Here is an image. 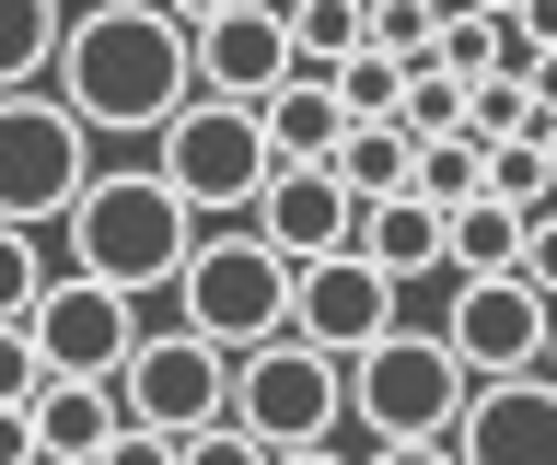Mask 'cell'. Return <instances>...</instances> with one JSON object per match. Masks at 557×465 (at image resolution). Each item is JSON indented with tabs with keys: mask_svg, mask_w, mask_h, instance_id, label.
<instances>
[{
	"mask_svg": "<svg viewBox=\"0 0 557 465\" xmlns=\"http://www.w3.org/2000/svg\"><path fill=\"white\" fill-rule=\"evenodd\" d=\"M94 465H174V442H151V430H116Z\"/></svg>",
	"mask_w": 557,
	"mask_h": 465,
	"instance_id": "obj_26",
	"label": "cell"
},
{
	"mask_svg": "<svg viewBox=\"0 0 557 465\" xmlns=\"http://www.w3.org/2000/svg\"><path fill=\"white\" fill-rule=\"evenodd\" d=\"M522 256V221L487 210V198H465V210H442V280H511Z\"/></svg>",
	"mask_w": 557,
	"mask_h": 465,
	"instance_id": "obj_18",
	"label": "cell"
},
{
	"mask_svg": "<svg viewBox=\"0 0 557 465\" xmlns=\"http://www.w3.org/2000/svg\"><path fill=\"white\" fill-rule=\"evenodd\" d=\"M534 372H546V384H557V315H546V360H534Z\"/></svg>",
	"mask_w": 557,
	"mask_h": 465,
	"instance_id": "obj_30",
	"label": "cell"
},
{
	"mask_svg": "<svg viewBox=\"0 0 557 465\" xmlns=\"http://www.w3.org/2000/svg\"><path fill=\"white\" fill-rule=\"evenodd\" d=\"M348 384V430H360V454L372 442H442L453 419H465V372H453V350L430 338V326H395V338H372V350L337 372Z\"/></svg>",
	"mask_w": 557,
	"mask_h": 465,
	"instance_id": "obj_3",
	"label": "cell"
},
{
	"mask_svg": "<svg viewBox=\"0 0 557 465\" xmlns=\"http://www.w3.org/2000/svg\"><path fill=\"white\" fill-rule=\"evenodd\" d=\"M116 419L151 430V442H198V430L233 419V360L209 350V338H186V326H139V350L128 372H116Z\"/></svg>",
	"mask_w": 557,
	"mask_h": 465,
	"instance_id": "obj_7",
	"label": "cell"
},
{
	"mask_svg": "<svg viewBox=\"0 0 557 465\" xmlns=\"http://www.w3.org/2000/svg\"><path fill=\"white\" fill-rule=\"evenodd\" d=\"M47 280H59V268H47V245H35V233H0V326H24Z\"/></svg>",
	"mask_w": 557,
	"mask_h": 465,
	"instance_id": "obj_22",
	"label": "cell"
},
{
	"mask_svg": "<svg viewBox=\"0 0 557 465\" xmlns=\"http://www.w3.org/2000/svg\"><path fill=\"white\" fill-rule=\"evenodd\" d=\"M233 430L256 442V454H313V442H337V430H348L337 360H313L302 338L244 350V360H233Z\"/></svg>",
	"mask_w": 557,
	"mask_h": 465,
	"instance_id": "obj_6",
	"label": "cell"
},
{
	"mask_svg": "<svg viewBox=\"0 0 557 465\" xmlns=\"http://www.w3.org/2000/svg\"><path fill=\"white\" fill-rule=\"evenodd\" d=\"M395 303H407V291L395 280H372V268H360V256H313V268H290V338H302L313 360H360L372 350V338H395Z\"/></svg>",
	"mask_w": 557,
	"mask_h": 465,
	"instance_id": "obj_12",
	"label": "cell"
},
{
	"mask_svg": "<svg viewBox=\"0 0 557 465\" xmlns=\"http://www.w3.org/2000/svg\"><path fill=\"white\" fill-rule=\"evenodd\" d=\"M244 233H256L278 268H313V256H348V198L325 175H268L256 210H244Z\"/></svg>",
	"mask_w": 557,
	"mask_h": 465,
	"instance_id": "obj_14",
	"label": "cell"
},
{
	"mask_svg": "<svg viewBox=\"0 0 557 465\" xmlns=\"http://www.w3.org/2000/svg\"><path fill=\"white\" fill-rule=\"evenodd\" d=\"M59 233H70V268H59V280H94V291H116V303L174 291V268H186V245H198L186 198H174L151 163H94L82 198L59 210Z\"/></svg>",
	"mask_w": 557,
	"mask_h": 465,
	"instance_id": "obj_2",
	"label": "cell"
},
{
	"mask_svg": "<svg viewBox=\"0 0 557 465\" xmlns=\"http://www.w3.org/2000/svg\"><path fill=\"white\" fill-rule=\"evenodd\" d=\"M24 430H35V465H94L128 419H116V384H35Z\"/></svg>",
	"mask_w": 557,
	"mask_h": 465,
	"instance_id": "obj_17",
	"label": "cell"
},
{
	"mask_svg": "<svg viewBox=\"0 0 557 465\" xmlns=\"http://www.w3.org/2000/svg\"><path fill=\"white\" fill-rule=\"evenodd\" d=\"M174 291H186V338H209L221 360L290 338V268H278L256 233H198L186 268H174Z\"/></svg>",
	"mask_w": 557,
	"mask_h": 465,
	"instance_id": "obj_4",
	"label": "cell"
},
{
	"mask_svg": "<svg viewBox=\"0 0 557 465\" xmlns=\"http://www.w3.org/2000/svg\"><path fill=\"white\" fill-rule=\"evenodd\" d=\"M174 24H186V94H209V106H268L290 82L278 0H209V12H174Z\"/></svg>",
	"mask_w": 557,
	"mask_h": 465,
	"instance_id": "obj_9",
	"label": "cell"
},
{
	"mask_svg": "<svg viewBox=\"0 0 557 465\" xmlns=\"http://www.w3.org/2000/svg\"><path fill=\"white\" fill-rule=\"evenodd\" d=\"M151 175L186 198V221H244L256 210V186H268V140H256V106H186L151 129Z\"/></svg>",
	"mask_w": 557,
	"mask_h": 465,
	"instance_id": "obj_5",
	"label": "cell"
},
{
	"mask_svg": "<svg viewBox=\"0 0 557 465\" xmlns=\"http://www.w3.org/2000/svg\"><path fill=\"white\" fill-rule=\"evenodd\" d=\"M476 175H487V151L465 140V129L407 151V198H418V210H465V198H476Z\"/></svg>",
	"mask_w": 557,
	"mask_h": 465,
	"instance_id": "obj_20",
	"label": "cell"
},
{
	"mask_svg": "<svg viewBox=\"0 0 557 465\" xmlns=\"http://www.w3.org/2000/svg\"><path fill=\"white\" fill-rule=\"evenodd\" d=\"M174 465H268V454H256L233 419H221V430H198V442H174Z\"/></svg>",
	"mask_w": 557,
	"mask_h": 465,
	"instance_id": "obj_25",
	"label": "cell"
},
{
	"mask_svg": "<svg viewBox=\"0 0 557 465\" xmlns=\"http://www.w3.org/2000/svg\"><path fill=\"white\" fill-rule=\"evenodd\" d=\"M0 465H35V430H24V407H0Z\"/></svg>",
	"mask_w": 557,
	"mask_h": 465,
	"instance_id": "obj_28",
	"label": "cell"
},
{
	"mask_svg": "<svg viewBox=\"0 0 557 465\" xmlns=\"http://www.w3.org/2000/svg\"><path fill=\"white\" fill-rule=\"evenodd\" d=\"M59 117L82 140H151L174 106H186V24L163 0H94V12H59Z\"/></svg>",
	"mask_w": 557,
	"mask_h": 465,
	"instance_id": "obj_1",
	"label": "cell"
},
{
	"mask_svg": "<svg viewBox=\"0 0 557 465\" xmlns=\"http://www.w3.org/2000/svg\"><path fill=\"white\" fill-rule=\"evenodd\" d=\"M278 36H290V71H348L360 59V0H278Z\"/></svg>",
	"mask_w": 557,
	"mask_h": 465,
	"instance_id": "obj_19",
	"label": "cell"
},
{
	"mask_svg": "<svg viewBox=\"0 0 557 465\" xmlns=\"http://www.w3.org/2000/svg\"><path fill=\"white\" fill-rule=\"evenodd\" d=\"M511 280H522V291H534V303L557 315V221H522V256H511Z\"/></svg>",
	"mask_w": 557,
	"mask_h": 465,
	"instance_id": "obj_23",
	"label": "cell"
},
{
	"mask_svg": "<svg viewBox=\"0 0 557 465\" xmlns=\"http://www.w3.org/2000/svg\"><path fill=\"white\" fill-rule=\"evenodd\" d=\"M348 256L372 268V280H442V210H418V198H372V210H348Z\"/></svg>",
	"mask_w": 557,
	"mask_h": 465,
	"instance_id": "obj_16",
	"label": "cell"
},
{
	"mask_svg": "<svg viewBox=\"0 0 557 465\" xmlns=\"http://www.w3.org/2000/svg\"><path fill=\"white\" fill-rule=\"evenodd\" d=\"M59 59V12L47 0H0V94H35Z\"/></svg>",
	"mask_w": 557,
	"mask_h": 465,
	"instance_id": "obj_21",
	"label": "cell"
},
{
	"mask_svg": "<svg viewBox=\"0 0 557 465\" xmlns=\"http://www.w3.org/2000/svg\"><path fill=\"white\" fill-rule=\"evenodd\" d=\"M360 465H453V454H442V442H372Z\"/></svg>",
	"mask_w": 557,
	"mask_h": 465,
	"instance_id": "obj_27",
	"label": "cell"
},
{
	"mask_svg": "<svg viewBox=\"0 0 557 465\" xmlns=\"http://www.w3.org/2000/svg\"><path fill=\"white\" fill-rule=\"evenodd\" d=\"M268 465H360V454H337V442H313V454H268Z\"/></svg>",
	"mask_w": 557,
	"mask_h": 465,
	"instance_id": "obj_29",
	"label": "cell"
},
{
	"mask_svg": "<svg viewBox=\"0 0 557 465\" xmlns=\"http://www.w3.org/2000/svg\"><path fill=\"white\" fill-rule=\"evenodd\" d=\"M94 140L59 117V94H0V233H47L82 198Z\"/></svg>",
	"mask_w": 557,
	"mask_h": 465,
	"instance_id": "obj_8",
	"label": "cell"
},
{
	"mask_svg": "<svg viewBox=\"0 0 557 465\" xmlns=\"http://www.w3.org/2000/svg\"><path fill=\"white\" fill-rule=\"evenodd\" d=\"M453 350V372L465 384H511V372H534L546 360V303L522 280H453V303H442V326H430Z\"/></svg>",
	"mask_w": 557,
	"mask_h": 465,
	"instance_id": "obj_11",
	"label": "cell"
},
{
	"mask_svg": "<svg viewBox=\"0 0 557 465\" xmlns=\"http://www.w3.org/2000/svg\"><path fill=\"white\" fill-rule=\"evenodd\" d=\"M24 350H35L47 384H116L128 350H139V303H116L94 280H47L35 315H24Z\"/></svg>",
	"mask_w": 557,
	"mask_h": 465,
	"instance_id": "obj_10",
	"label": "cell"
},
{
	"mask_svg": "<svg viewBox=\"0 0 557 465\" xmlns=\"http://www.w3.org/2000/svg\"><path fill=\"white\" fill-rule=\"evenodd\" d=\"M256 140H268V175H325V151L348 140V117H337V94L313 71H290L268 106H256Z\"/></svg>",
	"mask_w": 557,
	"mask_h": 465,
	"instance_id": "obj_15",
	"label": "cell"
},
{
	"mask_svg": "<svg viewBox=\"0 0 557 465\" xmlns=\"http://www.w3.org/2000/svg\"><path fill=\"white\" fill-rule=\"evenodd\" d=\"M35 384H47V372H35L24 326H0V407H35Z\"/></svg>",
	"mask_w": 557,
	"mask_h": 465,
	"instance_id": "obj_24",
	"label": "cell"
},
{
	"mask_svg": "<svg viewBox=\"0 0 557 465\" xmlns=\"http://www.w3.org/2000/svg\"><path fill=\"white\" fill-rule=\"evenodd\" d=\"M453 465H557V384L546 372H511V384H476L465 419L442 430Z\"/></svg>",
	"mask_w": 557,
	"mask_h": 465,
	"instance_id": "obj_13",
	"label": "cell"
}]
</instances>
